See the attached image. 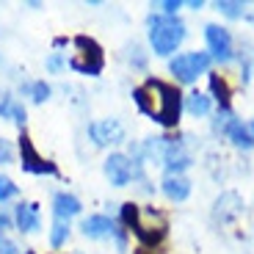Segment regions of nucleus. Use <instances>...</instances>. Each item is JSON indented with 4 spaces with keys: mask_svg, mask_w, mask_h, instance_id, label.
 I'll list each match as a JSON object with an SVG mask.
<instances>
[{
    "mask_svg": "<svg viewBox=\"0 0 254 254\" xmlns=\"http://www.w3.org/2000/svg\"><path fill=\"white\" fill-rule=\"evenodd\" d=\"M133 100L138 105L141 114H146L149 119H155L163 127H177L180 114H183V102L185 97L180 94V89L174 83L158 80V77H149L144 86L133 89Z\"/></svg>",
    "mask_w": 254,
    "mask_h": 254,
    "instance_id": "obj_1",
    "label": "nucleus"
},
{
    "mask_svg": "<svg viewBox=\"0 0 254 254\" xmlns=\"http://www.w3.org/2000/svg\"><path fill=\"white\" fill-rule=\"evenodd\" d=\"M122 224H125L146 249L163 243L166 238V218L155 207H138L133 202L122 204Z\"/></svg>",
    "mask_w": 254,
    "mask_h": 254,
    "instance_id": "obj_2",
    "label": "nucleus"
},
{
    "mask_svg": "<svg viewBox=\"0 0 254 254\" xmlns=\"http://www.w3.org/2000/svg\"><path fill=\"white\" fill-rule=\"evenodd\" d=\"M149 25V45L155 56H172L185 39V25L177 17H163V14H149L146 17Z\"/></svg>",
    "mask_w": 254,
    "mask_h": 254,
    "instance_id": "obj_3",
    "label": "nucleus"
},
{
    "mask_svg": "<svg viewBox=\"0 0 254 254\" xmlns=\"http://www.w3.org/2000/svg\"><path fill=\"white\" fill-rule=\"evenodd\" d=\"M75 47L80 53L69 58V66L80 75H89V77H97L105 66V56H102V47L97 45L91 36H75Z\"/></svg>",
    "mask_w": 254,
    "mask_h": 254,
    "instance_id": "obj_4",
    "label": "nucleus"
},
{
    "mask_svg": "<svg viewBox=\"0 0 254 254\" xmlns=\"http://www.w3.org/2000/svg\"><path fill=\"white\" fill-rule=\"evenodd\" d=\"M210 69V56L207 53H183V56L169 61V72L177 77V83H193L199 75Z\"/></svg>",
    "mask_w": 254,
    "mask_h": 254,
    "instance_id": "obj_5",
    "label": "nucleus"
},
{
    "mask_svg": "<svg viewBox=\"0 0 254 254\" xmlns=\"http://www.w3.org/2000/svg\"><path fill=\"white\" fill-rule=\"evenodd\" d=\"M204 42H207L210 58H216L218 64H229L235 58V47H232V36L227 28L221 25H204Z\"/></svg>",
    "mask_w": 254,
    "mask_h": 254,
    "instance_id": "obj_6",
    "label": "nucleus"
},
{
    "mask_svg": "<svg viewBox=\"0 0 254 254\" xmlns=\"http://www.w3.org/2000/svg\"><path fill=\"white\" fill-rule=\"evenodd\" d=\"M19 155H22V169H25L28 174H50V177L58 174V166L53 163V160L39 155V149L33 146V141L28 133L19 135Z\"/></svg>",
    "mask_w": 254,
    "mask_h": 254,
    "instance_id": "obj_7",
    "label": "nucleus"
},
{
    "mask_svg": "<svg viewBox=\"0 0 254 254\" xmlns=\"http://www.w3.org/2000/svg\"><path fill=\"white\" fill-rule=\"evenodd\" d=\"M89 138L94 141V146H114L125 141V127L119 119H100L89 125Z\"/></svg>",
    "mask_w": 254,
    "mask_h": 254,
    "instance_id": "obj_8",
    "label": "nucleus"
},
{
    "mask_svg": "<svg viewBox=\"0 0 254 254\" xmlns=\"http://www.w3.org/2000/svg\"><path fill=\"white\" fill-rule=\"evenodd\" d=\"M190 163H193V158H190L188 149H185L177 138H169V135H166V152H163L166 177H169V174H183Z\"/></svg>",
    "mask_w": 254,
    "mask_h": 254,
    "instance_id": "obj_9",
    "label": "nucleus"
},
{
    "mask_svg": "<svg viewBox=\"0 0 254 254\" xmlns=\"http://www.w3.org/2000/svg\"><path fill=\"white\" fill-rule=\"evenodd\" d=\"M102 169H105V177L111 180V185H116V188H125V185L133 180V160L122 152L108 155Z\"/></svg>",
    "mask_w": 254,
    "mask_h": 254,
    "instance_id": "obj_10",
    "label": "nucleus"
},
{
    "mask_svg": "<svg viewBox=\"0 0 254 254\" xmlns=\"http://www.w3.org/2000/svg\"><path fill=\"white\" fill-rule=\"evenodd\" d=\"M241 213H243V199H241V193H235V190H224L221 196L216 199V204H213V218L221 221V224L235 221Z\"/></svg>",
    "mask_w": 254,
    "mask_h": 254,
    "instance_id": "obj_11",
    "label": "nucleus"
},
{
    "mask_svg": "<svg viewBox=\"0 0 254 254\" xmlns=\"http://www.w3.org/2000/svg\"><path fill=\"white\" fill-rule=\"evenodd\" d=\"M53 216H56V221L69 224L75 216H80V199L66 193V190H58L53 196Z\"/></svg>",
    "mask_w": 254,
    "mask_h": 254,
    "instance_id": "obj_12",
    "label": "nucleus"
},
{
    "mask_svg": "<svg viewBox=\"0 0 254 254\" xmlns=\"http://www.w3.org/2000/svg\"><path fill=\"white\" fill-rule=\"evenodd\" d=\"M80 229H83V235L91 238V241H102V238H114L116 235V224H114V218H108V216L83 218Z\"/></svg>",
    "mask_w": 254,
    "mask_h": 254,
    "instance_id": "obj_13",
    "label": "nucleus"
},
{
    "mask_svg": "<svg viewBox=\"0 0 254 254\" xmlns=\"http://www.w3.org/2000/svg\"><path fill=\"white\" fill-rule=\"evenodd\" d=\"M14 224H17L19 232H36L42 227V221H39V204L19 202L14 207Z\"/></svg>",
    "mask_w": 254,
    "mask_h": 254,
    "instance_id": "obj_14",
    "label": "nucleus"
},
{
    "mask_svg": "<svg viewBox=\"0 0 254 254\" xmlns=\"http://www.w3.org/2000/svg\"><path fill=\"white\" fill-rule=\"evenodd\" d=\"M160 188H163V193L172 199V202H185V199L190 196V180L183 177V174H169Z\"/></svg>",
    "mask_w": 254,
    "mask_h": 254,
    "instance_id": "obj_15",
    "label": "nucleus"
},
{
    "mask_svg": "<svg viewBox=\"0 0 254 254\" xmlns=\"http://www.w3.org/2000/svg\"><path fill=\"white\" fill-rule=\"evenodd\" d=\"M224 135H227V138L232 141L238 149H254V138H252V133H249V127L243 125V122H238L235 116L227 122V127H224Z\"/></svg>",
    "mask_w": 254,
    "mask_h": 254,
    "instance_id": "obj_16",
    "label": "nucleus"
},
{
    "mask_svg": "<svg viewBox=\"0 0 254 254\" xmlns=\"http://www.w3.org/2000/svg\"><path fill=\"white\" fill-rule=\"evenodd\" d=\"M210 94L216 97L218 111H229V105H232V89H229V83L221 75H216V72H210Z\"/></svg>",
    "mask_w": 254,
    "mask_h": 254,
    "instance_id": "obj_17",
    "label": "nucleus"
},
{
    "mask_svg": "<svg viewBox=\"0 0 254 254\" xmlns=\"http://www.w3.org/2000/svg\"><path fill=\"white\" fill-rule=\"evenodd\" d=\"M0 116L8 122H17V125H25V108L11 94H0Z\"/></svg>",
    "mask_w": 254,
    "mask_h": 254,
    "instance_id": "obj_18",
    "label": "nucleus"
},
{
    "mask_svg": "<svg viewBox=\"0 0 254 254\" xmlns=\"http://www.w3.org/2000/svg\"><path fill=\"white\" fill-rule=\"evenodd\" d=\"M183 108L188 111L190 116H207L210 114V97L202 94V91H190V94L185 97Z\"/></svg>",
    "mask_w": 254,
    "mask_h": 254,
    "instance_id": "obj_19",
    "label": "nucleus"
},
{
    "mask_svg": "<svg viewBox=\"0 0 254 254\" xmlns=\"http://www.w3.org/2000/svg\"><path fill=\"white\" fill-rule=\"evenodd\" d=\"M22 91H25V94L31 97L33 102H47V100H50V94H53V89L47 86L45 80H33V83H25V86H22Z\"/></svg>",
    "mask_w": 254,
    "mask_h": 254,
    "instance_id": "obj_20",
    "label": "nucleus"
},
{
    "mask_svg": "<svg viewBox=\"0 0 254 254\" xmlns=\"http://www.w3.org/2000/svg\"><path fill=\"white\" fill-rule=\"evenodd\" d=\"M216 8L224 14V17H229V19H241L243 11H246V6H243L241 0H218Z\"/></svg>",
    "mask_w": 254,
    "mask_h": 254,
    "instance_id": "obj_21",
    "label": "nucleus"
},
{
    "mask_svg": "<svg viewBox=\"0 0 254 254\" xmlns=\"http://www.w3.org/2000/svg\"><path fill=\"white\" fill-rule=\"evenodd\" d=\"M66 238H69V224H64V221H56L50 229V246L53 249H61L64 243H66Z\"/></svg>",
    "mask_w": 254,
    "mask_h": 254,
    "instance_id": "obj_22",
    "label": "nucleus"
},
{
    "mask_svg": "<svg viewBox=\"0 0 254 254\" xmlns=\"http://www.w3.org/2000/svg\"><path fill=\"white\" fill-rule=\"evenodd\" d=\"M11 196H17V185H14L6 174H0V204L8 202Z\"/></svg>",
    "mask_w": 254,
    "mask_h": 254,
    "instance_id": "obj_23",
    "label": "nucleus"
},
{
    "mask_svg": "<svg viewBox=\"0 0 254 254\" xmlns=\"http://www.w3.org/2000/svg\"><path fill=\"white\" fill-rule=\"evenodd\" d=\"M152 8H160V14H163V17H174V14L183 8V3H180V0H163V3H155Z\"/></svg>",
    "mask_w": 254,
    "mask_h": 254,
    "instance_id": "obj_24",
    "label": "nucleus"
},
{
    "mask_svg": "<svg viewBox=\"0 0 254 254\" xmlns=\"http://www.w3.org/2000/svg\"><path fill=\"white\" fill-rule=\"evenodd\" d=\"M130 64H133L135 69H144L146 66V56H144V50H141V45H130Z\"/></svg>",
    "mask_w": 254,
    "mask_h": 254,
    "instance_id": "obj_25",
    "label": "nucleus"
},
{
    "mask_svg": "<svg viewBox=\"0 0 254 254\" xmlns=\"http://www.w3.org/2000/svg\"><path fill=\"white\" fill-rule=\"evenodd\" d=\"M64 66H66V58H64L61 53H53V56L47 58V72H50V75H58Z\"/></svg>",
    "mask_w": 254,
    "mask_h": 254,
    "instance_id": "obj_26",
    "label": "nucleus"
},
{
    "mask_svg": "<svg viewBox=\"0 0 254 254\" xmlns=\"http://www.w3.org/2000/svg\"><path fill=\"white\" fill-rule=\"evenodd\" d=\"M14 160V146L8 144L6 138H0V163L6 166V163H11Z\"/></svg>",
    "mask_w": 254,
    "mask_h": 254,
    "instance_id": "obj_27",
    "label": "nucleus"
},
{
    "mask_svg": "<svg viewBox=\"0 0 254 254\" xmlns=\"http://www.w3.org/2000/svg\"><path fill=\"white\" fill-rule=\"evenodd\" d=\"M0 254H19V249H17L14 241H8V238L0 235Z\"/></svg>",
    "mask_w": 254,
    "mask_h": 254,
    "instance_id": "obj_28",
    "label": "nucleus"
},
{
    "mask_svg": "<svg viewBox=\"0 0 254 254\" xmlns=\"http://www.w3.org/2000/svg\"><path fill=\"white\" fill-rule=\"evenodd\" d=\"M8 224H11V218H8L6 213H3V216H0V232H3V229H6Z\"/></svg>",
    "mask_w": 254,
    "mask_h": 254,
    "instance_id": "obj_29",
    "label": "nucleus"
},
{
    "mask_svg": "<svg viewBox=\"0 0 254 254\" xmlns=\"http://www.w3.org/2000/svg\"><path fill=\"white\" fill-rule=\"evenodd\" d=\"M188 6H190V8H193V11H199V8H202V0H190Z\"/></svg>",
    "mask_w": 254,
    "mask_h": 254,
    "instance_id": "obj_30",
    "label": "nucleus"
},
{
    "mask_svg": "<svg viewBox=\"0 0 254 254\" xmlns=\"http://www.w3.org/2000/svg\"><path fill=\"white\" fill-rule=\"evenodd\" d=\"M133 254H152V252H146V249H138V252H133Z\"/></svg>",
    "mask_w": 254,
    "mask_h": 254,
    "instance_id": "obj_31",
    "label": "nucleus"
},
{
    "mask_svg": "<svg viewBox=\"0 0 254 254\" xmlns=\"http://www.w3.org/2000/svg\"><path fill=\"white\" fill-rule=\"evenodd\" d=\"M249 133H252V138H254V122H252V127H249Z\"/></svg>",
    "mask_w": 254,
    "mask_h": 254,
    "instance_id": "obj_32",
    "label": "nucleus"
},
{
    "mask_svg": "<svg viewBox=\"0 0 254 254\" xmlns=\"http://www.w3.org/2000/svg\"><path fill=\"white\" fill-rule=\"evenodd\" d=\"M25 254H31V252H25Z\"/></svg>",
    "mask_w": 254,
    "mask_h": 254,
    "instance_id": "obj_33",
    "label": "nucleus"
}]
</instances>
